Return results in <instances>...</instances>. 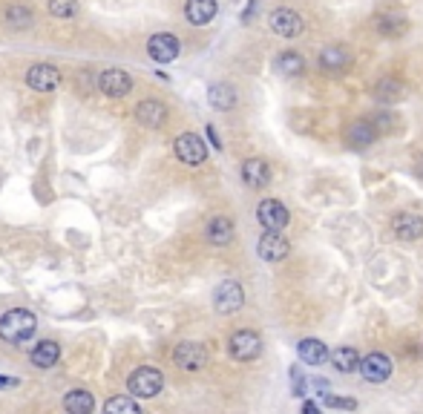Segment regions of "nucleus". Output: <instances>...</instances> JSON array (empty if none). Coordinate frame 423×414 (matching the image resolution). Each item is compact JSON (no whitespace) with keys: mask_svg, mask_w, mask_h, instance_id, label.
I'll list each match as a JSON object with an SVG mask.
<instances>
[{"mask_svg":"<svg viewBox=\"0 0 423 414\" xmlns=\"http://www.w3.org/2000/svg\"><path fill=\"white\" fill-rule=\"evenodd\" d=\"M322 403H325L328 408H346V411H355V408H357V400H351V397H337V394H332V392L322 394Z\"/></svg>","mask_w":423,"mask_h":414,"instance_id":"obj_31","label":"nucleus"},{"mask_svg":"<svg viewBox=\"0 0 423 414\" xmlns=\"http://www.w3.org/2000/svg\"><path fill=\"white\" fill-rule=\"evenodd\" d=\"M164 388V377L158 369H153V365H141V369H135L130 377H127V392L130 397H141V400H150L156 397L158 392Z\"/></svg>","mask_w":423,"mask_h":414,"instance_id":"obj_2","label":"nucleus"},{"mask_svg":"<svg viewBox=\"0 0 423 414\" xmlns=\"http://www.w3.org/2000/svg\"><path fill=\"white\" fill-rule=\"evenodd\" d=\"M207 135H210V141H214V147H222V141L216 138V130H214V127H207Z\"/></svg>","mask_w":423,"mask_h":414,"instance_id":"obj_36","label":"nucleus"},{"mask_svg":"<svg viewBox=\"0 0 423 414\" xmlns=\"http://www.w3.org/2000/svg\"><path fill=\"white\" fill-rule=\"evenodd\" d=\"M38 331V316L27 308H12L0 316V339L9 346H23Z\"/></svg>","mask_w":423,"mask_h":414,"instance_id":"obj_1","label":"nucleus"},{"mask_svg":"<svg viewBox=\"0 0 423 414\" xmlns=\"http://www.w3.org/2000/svg\"><path fill=\"white\" fill-rule=\"evenodd\" d=\"M6 20H9L12 29H29L32 20H35V15H32V9H29L27 3H12L9 12H6Z\"/></svg>","mask_w":423,"mask_h":414,"instance_id":"obj_27","label":"nucleus"},{"mask_svg":"<svg viewBox=\"0 0 423 414\" xmlns=\"http://www.w3.org/2000/svg\"><path fill=\"white\" fill-rule=\"evenodd\" d=\"M302 414H322V411H320V406L314 400H305L302 403Z\"/></svg>","mask_w":423,"mask_h":414,"instance_id":"obj_34","label":"nucleus"},{"mask_svg":"<svg viewBox=\"0 0 423 414\" xmlns=\"http://www.w3.org/2000/svg\"><path fill=\"white\" fill-rule=\"evenodd\" d=\"M228 354L237 360V362H251V360H256V357L262 354V339H260V334L248 331V328L233 331L230 339H228Z\"/></svg>","mask_w":423,"mask_h":414,"instance_id":"obj_3","label":"nucleus"},{"mask_svg":"<svg viewBox=\"0 0 423 414\" xmlns=\"http://www.w3.org/2000/svg\"><path fill=\"white\" fill-rule=\"evenodd\" d=\"M98 87H101L104 95H110V98H124V95L133 89V78L124 69H107V72H101Z\"/></svg>","mask_w":423,"mask_h":414,"instance_id":"obj_13","label":"nucleus"},{"mask_svg":"<svg viewBox=\"0 0 423 414\" xmlns=\"http://www.w3.org/2000/svg\"><path fill=\"white\" fill-rule=\"evenodd\" d=\"M207 101L214 110H233V104H237V89L230 84H214L207 89Z\"/></svg>","mask_w":423,"mask_h":414,"instance_id":"obj_25","label":"nucleus"},{"mask_svg":"<svg viewBox=\"0 0 423 414\" xmlns=\"http://www.w3.org/2000/svg\"><path fill=\"white\" fill-rule=\"evenodd\" d=\"M135 118H138V124L141 127H147V130H158L164 121H168V107H164L161 101H153V98H147V101H141L138 107H135Z\"/></svg>","mask_w":423,"mask_h":414,"instance_id":"obj_15","label":"nucleus"},{"mask_svg":"<svg viewBox=\"0 0 423 414\" xmlns=\"http://www.w3.org/2000/svg\"><path fill=\"white\" fill-rule=\"evenodd\" d=\"M101 414H144V411L138 408V403L130 394H115V397H110L104 403Z\"/></svg>","mask_w":423,"mask_h":414,"instance_id":"obj_26","label":"nucleus"},{"mask_svg":"<svg viewBox=\"0 0 423 414\" xmlns=\"http://www.w3.org/2000/svg\"><path fill=\"white\" fill-rule=\"evenodd\" d=\"M17 385V377H6V374H0V388H15Z\"/></svg>","mask_w":423,"mask_h":414,"instance_id":"obj_35","label":"nucleus"},{"mask_svg":"<svg viewBox=\"0 0 423 414\" xmlns=\"http://www.w3.org/2000/svg\"><path fill=\"white\" fill-rule=\"evenodd\" d=\"M64 411L66 414H92L96 411V397H92L87 388H73L64 397Z\"/></svg>","mask_w":423,"mask_h":414,"instance_id":"obj_20","label":"nucleus"},{"mask_svg":"<svg viewBox=\"0 0 423 414\" xmlns=\"http://www.w3.org/2000/svg\"><path fill=\"white\" fill-rule=\"evenodd\" d=\"M176 158L184 161L187 167H199L205 158H207V147H205V141L196 135V133H181L176 138Z\"/></svg>","mask_w":423,"mask_h":414,"instance_id":"obj_6","label":"nucleus"},{"mask_svg":"<svg viewBox=\"0 0 423 414\" xmlns=\"http://www.w3.org/2000/svg\"><path fill=\"white\" fill-rule=\"evenodd\" d=\"M29 360H32L35 369H52V365L61 360V346L55 343V339H40V343L32 348Z\"/></svg>","mask_w":423,"mask_h":414,"instance_id":"obj_18","label":"nucleus"},{"mask_svg":"<svg viewBox=\"0 0 423 414\" xmlns=\"http://www.w3.org/2000/svg\"><path fill=\"white\" fill-rule=\"evenodd\" d=\"M268 27L274 35L279 38H297L302 29H305V23H302V15L288 9V6H282V9H274L268 15Z\"/></svg>","mask_w":423,"mask_h":414,"instance_id":"obj_4","label":"nucleus"},{"mask_svg":"<svg viewBox=\"0 0 423 414\" xmlns=\"http://www.w3.org/2000/svg\"><path fill=\"white\" fill-rule=\"evenodd\" d=\"M297 354H299V360H302L305 365H314V369L328 360V348H325V343H322V339H314V337L299 339Z\"/></svg>","mask_w":423,"mask_h":414,"instance_id":"obj_17","label":"nucleus"},{"mask_svg":"<svg viewBox=\"0 0 423 414\" xmlns=\"http://www.w3.org/2000/svg\"><path fill=\"white\" fill-rule=\"evenodd\" d=\"M242 305H245V290H242L239 282L225 279V282L214 290V308H216L219 313H237Z\"/></svg>","mask_w":423,"mask_h":414,"instance_id":"obj_7","label":"nucleus"},{"mask_svg":"<svg viewBox=\"0 0 423 414\" xmlns=\"http://www.w3.org/2000/svg\"><path fill=\"white\" fill-rule=\"evenodd\" d=\"M78 12V0H50V15L55 17H73Z\"/></svg>","mask_w":423,"mask_h":414,"instance_id":"obj_29","label":"nucleus"},{"mask_svg":"<svg viewBox=\"0 0 423 414\" xmlns=\"http://www.w3.org/2000/svg\"><path fill=\"white\" fill-rule=\"evenodd\" d=\"M205 236H207V242L210 245H228V242L233 239V222L228 216H214L207 222V228H205Z\"/></svg>","mask_w":423,"mask_h":414,"instance_id":"obj_21","label":"nucleus"},{"mask_svg":"<svg viewBox=\"0 0 423 414\" xmlns=\"http://www.w3.org/2000/svg\"><path fill=\"white\" fill-rule=\"evenodd\" d=\"M242 182L248 187H265L271 182V167L262 158H248L242 164Z\"/></svg>","mask_w":423,"mask_h":414,"instance_id":"obj_19","label":"nucleus"},{"mask_svg":"<svg viewBox=\"0 0 423 414\" xmlns=\"http://www.w3.org/2000/svg\"><path fill=\"white\" fill-rule=\"evenodd\" d=\"M276 69L282 72V75H299V72L305 69V61H302V55L299 52H282L279 58H276Z\"/></svg>","mask_w":423,"mask_h":414,"instance_id":"obj_28","label":"nucleus"},{"mask_svg":"<svg viewBox=\"0 0 423 414\" xmlns=\"http://www.w3.org/2000/svg\"><path fill=\"white\" fill-rule=\"evenodd\" d=\"M288 377H291V394H294V397H305V394H309V380L302 377V371L297 369V365L291 369Z\"/></svg>","mask_w":423,"mask_h":414,"instance_id":"obj_32","label":"nucleus"},{"mask_svg":"<svg viewBox=\"0 0 423 414\" xmlns=\"http://www.w3.org/2000/svg\"><path fill=\"white\" fill-rule=\"evenodd\" d=\"M219 12V3L216 0H187L184 3V17L193 23V27H205V23H210L216 17Z\"/></svg>","mask_w":423,"mask_h":414,"instance_id":"obj_16","label":"nucleus"},{"mask_svg":"<svg viewBox=\"0 0 423 414\" xmlns=\"http://www.w3.org/2000/svg\"><path fill=\"white\" fill-rule=\"evenodd\" d=\"M256 219H260V225L265 230H282L288 225V207L282 205L279 199H265L260 202V207H256Z\"/></svg>","mask_w":423,"mask_h":414,"instance_id":"obj_10","label":"nucleus"},{"mask_svg":"<svg viewBox=\"0 0 423 414\" xmlns=\"http://www.w3.org/2000/svg\"><path fill=\"white\" fill-rule=\"evenodd\" d=\"M173 362L181 371H202L207 365V348L202 343H179L173 351Z\"/></svg>","mask_w":423,"mask_h":414,"instance_id":"obj_9","label":"nucleus"},{"mask_svg":"<svg viewBox=\"0 0 423 414\" xmlns=\"http://www.w3.org/2000/svg\"><path fill=\"white\" fill-rule=\"evenodd\" d=\"M392 230L401 242H415L423 236V219L417 213H397L392 219Z\"/></svg>","mask_w":423,"mask_h":414,"instance_id":"obj_14","label":"nucleus"},{"mask_svg":"<svg viewBox=\"0 0 423 414\" xmlns=\"http://www.w3.org/2000/svg\"><path fill=\"white\" fill-rule=\"evenodd\" d=\"M328 357H332L334 369H337V371H343V374L357 371V365H360V351H357V348H351V346H340V348H334Z\"/></svg>","mask_w":423,"mask_h":414,"instance_id":"obj_23","label":"nucleus"},{"mask_svg":"<svg viewBox=\"0 0 423 414\" xmlns=\"http://www.w3.org/2000/svg\"><path fill=\"white\" fill-rule=\"evenodd\" d=\"M403 84L401 81H380L378 84V95L380 98H392V101H397V98H403Z\"/></svg>","mask_w":423,"mask_h":414,"instance_id":"obj_30","label":"nucleus"},{"mask_svg":"<svg viewBox=\"0 0 423 414\" xmlns=\"http://www.w3.org/2000/svg\"><path fill=\"white\" fill-rule=\"evenodd\" d=\"M256 253H260L265 262H282L291 253V245H288V239L282 236L279 230H265L262 239H260V245H256Z\"/></svg>","mask_w":423,"mask_h":414,"instance_id":"obj_11","label":"nucleus"},{"mask_svg":"<svg viewBox=\"0 0 423 414\" xmlns=\"http://www.w3.org/2000/svg\"><path fill=\"white\" fill-rule=\"evenodd\" d=\"M346 138H348V144L351 147H369V144L378 138V127L371 124V121H355V124L348 127V133H346Z\"/></svg>","mask_w":423,"mask_h":414,"instance_id":"obj_22","label":"nucleus"},{"mask_svg":"<svg viewBox=\"0 0 423 414\" xmlns=\"http://www.w3.org/2000/svg\"><path fill=\"white\" fill-rule=\"evenodd\" d=\"M179 52H181V43H179V38L170 35V32H158V35H153V38L147 40V55H150L156 64H170V61L179 58Z\"/></svg>","mask_w":423,"mask_h":414,"instance_id":"obj_8","label":"nucleus"},{"mask_svg":"<svg viewBox=\"0 0 423 414\" xmlns=\"http://www.w3.org/2000/svg\"><path fill=\"white\" fill-rule=\"evenodd\" d=\"M309 385L314 388V394H320V397H322V394L328 392V380H325V377H314V380H311Z\"/></svg>","mask_w":423,"mask_h":414,"instance_id":"obj_33","label":"nucleus"},{"mask_svg":"<svg viewBox=\"0 0 423 414\" xmlns=\"http://www.w3.org/2000/svg\"><path fill=\"white\" fill-rule=\"evenodd\" d=\"M27 84H29L35 92H52V89L61 84V72H58V66H52V64H35V66L27 72Z\"/></svg>","mask_w":423,"mask_h":414,"instance_id":"obj_12","label":"nucleus"},{"mask_svg":"<svg viewBox=\"0 0 423 414\" xmlns=\"http://www.w3.org/2000/svg\"><path fill=\"white\" fill-rule=\"evenodd\" d=\"M348 52H346V46H325V50L320 52V66L325 72H343L348 66Z\"/></svg>","mask_w":423,"mask_h":414,"instance_id":"obj_24","label":"nucleus"},{"mask_svg":"<svg viewBox=\"0 0 423 414\" xmlns=\"http://www.w3.org/2000/svg\"><path fill=\"white\" fill-rule=\"evenodd\" d=\"M415 173H417V176H420V179H423V158H420V161H417V164H415Z\"/></svg>","mask_w":423,"mask_h":414,"instance_id":"obj_37","label":"nucleus"},{"mask_svg":"<svg viewBox=\"0 0 423 414\" xmlns=\"http://www.w3.org/2000/svg\"><path fill=\"white\" fill-rule=\"evenodd\" d=\"M357 371L363 374L366 383H386V380L392 377V371H394V365H392V357H389V354L374 351V354H369V357L360 360Z\"/></svg>","mask_w":423,"mask_h":414,"instance_id":"obj_5","label":"nucleus"}]
</instances>
